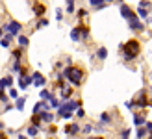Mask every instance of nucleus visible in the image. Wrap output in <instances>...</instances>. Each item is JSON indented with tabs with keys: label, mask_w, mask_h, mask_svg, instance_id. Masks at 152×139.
<instances>
[{
	"label": "nucleus",
	"mask_w": 152,
	"mask_h": 139,
	"mask_svg": "<svg viewBox=\"0 0 152 139\" xmlns=\"http://www.w3.org/2000/svg\"><path fill=\"white\" fill-rule=\"evenodd\" d=\"M121 50H123L124 54V58L126 59H134V58H137L139 56V52H141V45L137 39H130V41H126L123 46H121Z\"/></svg>",
	"instance_id": "obj_1"
},
{
	"label": "nucleus",
	"mask_w": 152,
	"mask_h": 139,
	"mask_svg": "<svg viewBox=\"0 0 152 139\" xmlns=\"http://www.w3.org/2000/svg\"><path fill=\"white\" fill-rule=\"evenodd\" d=\"M65 76L71 80V83H74V86H80L82 80H83V72L78 67H67L65 69Z\"/></svg>",
	"instance_id": "obj_2"
},
{
	"label": "nucleus",
	"mask_w": 152,
	"mask_h": 139,
	"mask_svg": "<svg viewBox=\"0 0 152 139\" xmlns=\"http://www.w3.org/2000/svg\"><path fill=\"white\" fill-rule=\"evenodd\" d=\"M121 13H123V17L124 19H128V20H135V13L130 10V7H128V6H121Z\"/></svg>",
	"instance_id": "obj_3"
},
{
	"label": "nucleus",
	"mask_w": 152,
	"mask_h": 139,
	"mask_svg": "<svg viewBox=\"0 0 152 139\" xmlns=\"http://www.w3.org/2000/svg\"><path fill=\"white\" fill-rule=\"evenodd\" d=\"M6 30H7L11 35H17V34L20 32V24H19V22H10V24L6 26Z\"/></svg>",
	"instance_id": "obj_4"
},
{
	"label": "nucleus",
	"mask_w": 152,
	"mask_h": 139,
	"mask_svg": "<svg viewBox=\"0 0 152 139\" xmlns=\"http://www.w3.org/2000/svg\"><path fill=\"white\" fill-rule=\"evenodd\" d=\"M45 11H47V10H45V6H43V4H37V6H34V13L37 15V17H41V15H45Z\"/></svg>",
	"instance_id": "obj_5"
},
{
	"label": "nucleus",
	"mask_w": 152,
	"mask_h": 139,
	"mask_svg": "<svg viewBox=\"0 0 152 139\" xmlns=\"http://www.w3.org/2000/svg\"><path fill=\"white\" fill-rule=\"evenodd\" d=\"M32 78H34V83H35V86H43V83H45V78H43L39 72H35Z\"/></svg>",
	"instance_id": "obj_6"
},
{
	"label": "nucleus",
	"mask_w": 152,
	"mask_h": 139,
	"mask_svg": "<svg viewBox=\"0 0 152 139\" xmlns=\"http://www.w3.org/2000/svg\"><path fill=\"white\" fill-rule=\"evenodd\" d=\"M89 2H91V6H95L96 10H102V7H104V2H106V0H89Z\"/></svg>",
	"instance_id": "obj_7"
},
{
	"label": "nucleus",
	"mask_w": 152,
	"mask_h": 139,
	"mask_svg": "<svg viewBox=\"0 0 152 139\" xmlns=\"http://www.w3.org/2000/svg\"><path fill=\"white\" fill-rule=\"evenodd\" d=\"M80 34H82V28H74L72 34H71V37H72L74 41H78V39H80Z\"/></svg>",
	"instance_id": "obj_8"
},
{
	"label": "nucleus",
	"mask_w": 152,
	"mask_h": 139,
	"mask_svg": "<svg viewBox=\"0 0 152 139\" xmlns=\"http://www.w3.org/2000/svg\"><path fill=\"white\" fill-rule=\"evenodd\" d=\"M130 26H132L134 30H143V24H141V22H137V20H132Z\"/></svg>",
	"instance_id": "obj_9"
},
{
	"label": "nucleus",
	"mask_w": 152,
	"mask_h": 139,
	"mask_svg": "<svg viewBox=\"0 0 152 139\" xmlns=\"http://www.w3.org/2000/svg\"><path fill=\"white\" fill-rule=\"evenodd\" d=\"M106 56H108V50H106V48H100V50H98V58H100V59H104Z\"/></svg>",
	"instance_id": "obj_10"
},
{
	"label": "nucleus",
	"mask_w": 152,
	"mask_h": 139,
	"mask_svg": "<svg viewBox=\"0 0 152 139\" xmlns=\"http://www.w3.org/2000/svg\"><path fill=\"white\" fill-rule=\"evenodd\" d=\"M19 43H20L22 46H26V45H28V39H26L24 35H19Z\"/></svg>",
	"instance_id": "obj_11"
},
{
	"label": "nucleus",
	"mask_w": 152,
	"mask_h": 139,
	"mask_svg": "<svg viewBox=\"0 0 152 139\" xmlns=\"http://www.w3.org/2000/svg\"><path fill=\"white\" fill-rule=\"evenodd\" d=\"M143 121H145V119H143L141 115H135V124H143Z\"/></svg>",
	"instance_id": "obj_12"
},
{
	"label": "nucleus",
	"mask_w": 152,
	"mask_h": 139,
	"mask_svg": "<svg viewBox=\"0 0 152 139\" xmlns=\"http://www.w3.org/2000/svg\"><path fill=\"white\" fill-rule=\"evenodd\" d=\"M47 24H48V20H45V19H43V20H39V22H37V28H41V26H47Z\"/></svg>",
	"instance_id": "obj_13"
},
{
	"label": "nucleus",
	"mask_w": 152,
	"mask_h": 139,
	"mask_svg": "<svg viewBox=\"0 0 152 139\" xmlns=\"http://www.w3.org/2000/svg\"><path fill=\"white\" fill-rule=\"evenodd\" d=\"M137 13L141 15V17H147V10H143V7H139V10H137Z\"/></svg>",
	"instance_id": "obj_14"
},
{
	"label": "nucleus",
	"mask_w": 152,
	"mask_h": 139,
	"mask_svg": "<svg viewBox=\"0 0 152 139\" xmlns=\"http://www.w3.org/2000/svg\"><path fill=\"white\" fill-rule=\"evenodd\" d=\"M13 56H15V58H20V56H22V52L17 48V50H13Z\"/></svg>",
	"instance_id": "obj_15"
},
{
	"label": "nucleus",
	"mask_w": 152,
	"mask_h": 139,
	"mask_svg": "<svg viewBox=\"0 0 152 139\" xmlns=\"http://www.w3.org/2000/svg\"><path fill=\"white\" fill-rule=\"evenodd\" d=\"M41 117H43V121H52V117H50V115H48V113H43V115H41Z\"/></svg>",
	"instance_id": "obj_16"
},
{
	"label": "nucleus",
	"mask_w": 152,
	"mask_h": 139,
	"mask_svg": "<svg viewBox=\"0 0 152 139\" xmlns=\"http://www.w3.org/2000/svg\"><path fill=\"white\" fill-rule=\"evenodd\" d=\"M28 134H30V135H35V134H37V128H30Z\"/></svg>",
	"instance_id": "obj_17"
},
{
	"label": "nucleus",
	"mask_w": 152,
	"mask_h": 139,
	"mask_svg": "<svg viewBox=\"0 0 152 139\" xmlns=\"http://www.w3.org/2000/svg\"><path fill=\"white\" fill-rule=\"evenodd\" d=\"M22 104H24V98H20L19 102H17V108H19V110H22Z\"/></svg>",
	"instance_id": "obj_18"
},
{
	"label": "nucleus",
	"mask_w": 152,
	"mask_h": 139,
	"mask_svg": "<svg viewBox=\"0 0 152 139\" xmlns=\"http://www.w3.org/2000/svg\"><path fill=\"white\" fill-rule=\"evenodd\" d=\"M93 139H104V137H93Z\"/></svg>",
	"instance_id": "obj_19"
},
{
	"label": "nucleus",
	"mask_w": 152,
	"mask_h": 139,
	"mask_svg": "<svg viewBox=\"0 0 152 139\" xmlns=\"http://www.w3.org/2000/svg\"><path fill=\"white\" fill-rule=\"evenodd\" d=\"M2 139H7V137H6V135H2Z\"/></svg>",
	"instance_id": "obj_20"
},
{
	"label": "nucleus",
	"mask_w": 152,
	"mask_h": 139,
	"mask_svg": "<svg viewBox=\"0 0 152 139\" xmlns=\"http://www.w3.org/2000/svg\"><path fill=\"white\" fill-rule=\"evenodd\" d=\"M108 2H111V0H108Z\"/></svg>",
	"instance_id": "obj_21"
},
{
	"label": "nucleus",
	"mask_w": 152,
	"mask_h": 139,
	"mask_svg": "<svg viewBox=\"0 0 152 139\" xmlns=\"http://www.w3.org/2000/svg\"><path fill=\"white\" fill-rule=\"evenodd\" d=\"M150 139H152V135H150Z\"/></svg>",
	"instance_id": "obj_22"
}]
</instances>
